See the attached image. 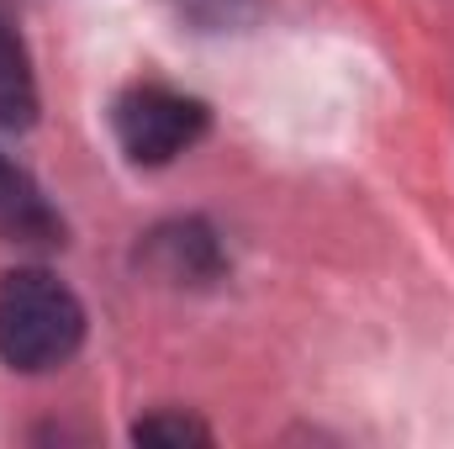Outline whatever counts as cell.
Wrapping results in <instances>:
<instances>
[{"label": "cell", "mask_w": 454, "mask_h": 449, "mask_svg": "<svg viewBox=\"0 0 454 449\" xmlns=\"http://www.w3.org/2000/svg\"><path fill=\"white\" fill-rule=\"evenodd\" d=\"M90 334L85 302L69 280L43 264H21L0 275V365L16 375L64 370Z\"/></svg>", "instance_id": "obj_1"}, {"label": "cell", "mask_w": 454, "mask_h": 449, "mask_svg": "<svg viewBox=\"0 0 454 449\" xmlns=\"http://www.w3.org/2000/svg\"><path fill=\"white\" fill-rule=\"evenodd\" d=\"M212 132V106L159 80H137L112 101V138L127 164L164 169Z\"/></svg>", "instance_id": "obj_2"}, {"label": "cell", "mask_w": 454, "mask_h": 449, "mask_svg": "<svg viewBox=\"0 0 454 449\" xmlns=\"http://www.w3.org/2000/svg\"><path fill=\"white\" fill-rule=\"evenodd\" d=\"M132 264H137V275H148V280H159L169 291H212V286H223L227 270H232L223 232L207 217H196V212L153 223L137 238Z\"/></svg>", "instance_id": "obj_3"}, {"label": "cell", "mask_w": 454, "mask_h": 449, "mask_svg": "<svg viewBox=\"0 0 454 449\" xmlns=\"http://www.w3.org/2000/svg\"><path fill=\"white\" fill-rule=\"evenodd\" d=\"M0 238L27 243V248H64L69 238L64 212L32 180V169H21L11 154H0Z\"/></svg>", "instance_id": "obj_4"}, {"label": "cell", "mask_w": 454, "mask_h": 449, "mask_svg": "<svg viewBox=\"0 0 454 449\" xmlns=\"http://www.w3.org/2000/svg\"><path fill=\"white\" fill-rule=\"evenodd\" d=\"M37 112H43V96H37L32 53L11 5L0 0V132H32Z\"/></svg>", "instance_id": "obj_5"}, {"label": "cell", "mask_w": 454, "mask_h": 449, "mask_svg": "<svg viewBox=\"0 0 454 449\" xmlns=\"http://www.w3.org/2000/svg\"><path fill=\"white\" fill-rule=\"evenodd\" d=\"M132 445H159V449H185V445H212L217 434L196 418V413H148V418H137L132 423V434H127Z\"/></svg>", "instance_id": "obj_6"}, {"label": "cell", "mask_w": 454, "mask_h": 449, "mask_svg": "<svg viewBox=\"0 0 454 449\" xmlns=\"http://www.w3.org/2000/svg\"><path fill=\"white\" fill-rule=\"evenodd\" d=\"M191 32H238L259 16V0H164Z\"/></svg>", "instance_id": "obj_7"}]
</instances>
